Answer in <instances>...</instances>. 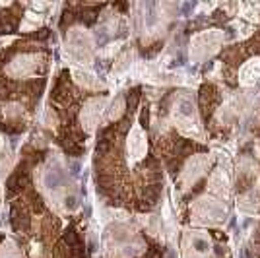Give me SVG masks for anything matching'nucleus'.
I'll list each match as a JSON object with an SVG mask.
<instances>
[{
  "instance_id": "nucleus-1",
  "label": "nucleus",
  "mask_w": 260,
  "mask_h": 258,
  "mask_svg": "<svg viewBox=\"0 0 260 258\" xmlns=\"http://www.w3.org/2000/svg\"><path fill=\"white\" fill-rule=\"evenodd\" d=\"M171 118H173L175 126L181 130V134L190 136V138L200 136L198 120H196V115H194V105H192V101H190V99L181 97V99L177 101V105H175Z\"/></svg>"
},
{
  "instance_id": "nucleus-2",
  "label": "nucleus",
  "mask_w": 260,
  "mask_h": 258,
  "mask_svg": "<svg viewBox=\"0 0 260 258\" xmlns=\"http://www.w3.org/2000/svg\"><path fill=\"white\" fill-rule=\"evenodd\" d=\"M221 41H223V37H221L219 31L198 33V35H194V39L190 43V56L198 62L206 60L208 56H212L219 49Z\"/></svg>"
},
{
  "instance_id": "nucleus-3",
  "label": "nucleus",
  "mask_w": 260,
  "mask_h": 258,
  "mask_svg": "<svg viewBox=\"0 0 260 258\" xmlns=\"http://www.w3.org/2000/svg\"><path fill=\"white\" fill-rule=\"evenodd\" d=\"M68 54L72 56V60L78 64H89L91 60V37L84 33L82 29H72L68 35V43H66Z\"/></svg>"
},
{
  "instance_id": "nucleus-4",
  "label": "nucleus",
  "mask_w": 260,
  "mask_h": 258,
  "mask_svg": "<svg viewBox=\"0 0 260 258\" xmlns=\"http://www.w3.org/2000/svg\"><path fill=\"white\" fill-rule=\"evenodd\" d=\"M208 163H210V157H206V155H196V157H192L190 162L186 163L184 171L181 173V184H183V188H188L190 184L196 183L206 173Z\"/></svg>"
},
{
  "instance_id": "nucleus-5",
  "label": "nucleus",
  "mask_w": 260,
  "mask_h": 258,
  "mask_svg": "<svg viewBox=\"0 0 260 258\" xmlns=\"http://www.w3.org/2000/svg\"><path fill=\"white\" fill-rule=\"evenodd\" d=\"M194 212L208 221H219L225 215V204L219 198H202L194 206Z\"/></svg>"
},
{
  "instance_id": "nucleus-6",
  "label": "nucleus",
  "mask_w": 260,
  "mask_h": 258,
  "mask_svg": "<svg viewBox=\"0 0 260 258\" xmlns=\"http://www.w3.org/2000/svg\"><path fill=\"white\" fill-rule=\"evenodd\" d=\"M146 148H148V144H146V134L142 132L140 124H134L132 130H130L128 142H126V150H128L130 163L140 162L142 157L146 155Z\"/></svg>"
},
{
  "instance_id": "nucleus-7",
  "label": "nucleus",
  "mask_w": 260,
  "mask_h": 258,
  "mask_svg": "<svg viewBox=\"0 0 260 258\" xmlns=\"http://www.w3.org/2000/svg\"><path fill=\"white\" fill-rule=\"evenodd\" d=\"M105 105H107V101H105L103 97L89 99L86 103V107L82 111V122H84V126H86L87 130H93L98 126L99 118H101L103 111H105Z\"/></svg>"
},
{
  "instance_id": "nucleus-8",
  "label": "nucleus",
  "mask_w": 260,
  "mask_h": 258,
  "mask_svg": "<svg viewBox=\"0 0 260 258\" xmlns=\"http://www.w3.org/2000/svg\"><path fill=\"white\" fill-rule=\"evenodd\" d=\"M37 66H39V56H35V54H22V56L12 60V64L8 66V72L12 76L23 78V76L33 74L37 70Z\"/></svg>"
},
{
  "instance_id": "nucleus-9",
  "label": "nucleus",
  "mask_w": 260,
  "mask_h": 258,
  "mask_svg": "<svg viewBox=\"0 0 260 258\" xmlns=\"http://www.w3.org/2000/svg\"><path fill=\"white\" fill-rule=\"evenodd\" d=\"M260 76V58H252L249 62H245L241 72H239V82L245 87L252 86Z\"/></svg>"
},
{
  "instance_id": "nucleus-10",
  "label": "nucleus",
  "mask_w": 260,
  "mask_h": 258,
  "mask_svg": "<svg viewBox=\"0 0 260 258\" xmlns=\"http://www.w3.org/2000/svg\"><path fill=\"white\" fill-rule=\"evenodd\" d=\"M72 72H74V80H76L80 86L86 87V89H99V87L103 86L95 76L86 72V70H78V68H74Z\"/></svg>"
},
{
  "instance_id": "nucleus-11",
  "label": "nucleus",
  "mask_w": 260,
  "mask_h": 258,
  "mask_svg": "<svg viewBox=\"0 0 260 258\" xmlns=\"http://www.w3.org/2000/svg\"><path fill=\"white\" fill-rule=\"evenodd\" d=\"M256 194L254 190H250L249 194H245V196H241V200L237 202V208L241 212H254L256 210Z\"/></svg>"
},
{
  "instance_id": "nucleus-12",
  "label": "nucleus",
  "mask_w": 260,
  "mask_h": 258,
  "mask_svg": "<svg viewBox=\"0 0 260 258\" xmlns=\"http://www.w3.org/2000/svg\"><path fill=\"white\" fill-rule=\"evenodd\" d=\"M12 167V155H10V150L8 148H0V179L8 173V169Z\"/></svg>"
},
{
  "instance_id": "nucleus-13",
  "label": "nucleus",
  "mask_w": 260,
  "mask_h": 258,
  "mask_svg": "<svg viewBox=\"0 0 260 258\" xmlns=\"http://www.w3.org/2000/svg\"><path fill=\"white\" fill-rule=\"evenodd\" d=\"M0 258H22V254H20V250L16 248L14 243H6L0 248Z\"/></svg>"
},
{
  "instance_id": "nucleus-14",
  "label": "nucleus",
  "mask_w": 260,
  "mask_h": 258,
  "mask_svg": "<svg viewBox=\"0 0 260 258\" xmlns=\"http://www.w3.org/2000/svg\"><path fill=\"white\" fill-rule=\"evenodd\" d=\"M122 99L120 97H117V101H115V105H111L109 109H105L107 111V120H113V118H117L122 113Z\"/></svg>"
},
{
  "instance_id": "nucleus-15",
  "label": "nucleus",
  "mask_w": 260,
  "mask_h": 258,
  "mask_svg": "<svg viewBox=\"0 0 260 258\" xmlns=\"http://www.w3.org/2000/svg\"><path fill=\"white\" fill-rule=\"evenodd\" d=\"M33 16H35V14H27V16H25L27 22L22 25V29H33V27H37V25L41 23V18H39V20H33Z\"/></svg>"
}]
</instances>
